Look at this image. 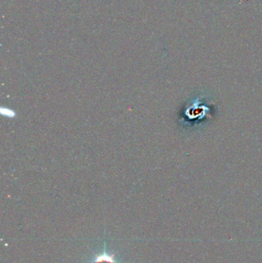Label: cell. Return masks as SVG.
<instances>
[{
    "label": "cell",
    "instance_id": "6da1fadb",
    "mask_svg": "<svg viewBox=\"0 0 262 263\" xmlns=\"http://www.w3.org/2000/svg\"><path fill=\"white\" fill-rule=\"evenodd\" d=\"M115 255L113 254L110 256L106 253H103L101 256H95V259L93 263H118L114 260Z\"/></svg>",
    "mask_w": 262,
    "mask_h": 263
}]
</instances>
